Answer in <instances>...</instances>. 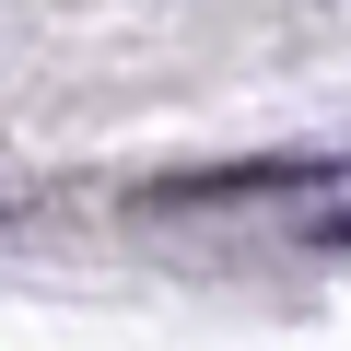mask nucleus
Returning <instances> with one entry per match:
<instances>
[{"label":"nucleus","instance_id":"obj_1","mask_svg":"<svg viewBox=\"0 0 351 351\" xmlns=\"http://www.w3.org/2000/svg\"><path fill=\"white\" fill-rule=\"evenodd\" d=\"M328 152H269V164H234V176H164V188H141L152 211H199V199H281V188H328Z\"/></svg>","mask_w":351,"mask_h":351}]
</instances>
